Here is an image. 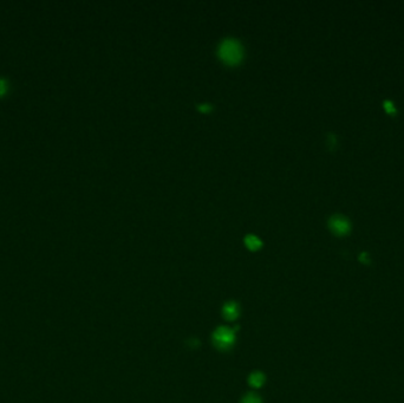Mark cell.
<instances>
[{
  "label": "cell",
  "instance_id": "1",
  "mask_svg": "<svg viewBox=\"0 0 404 403\" xmlns=\"http://www.w3.org/2000/svg\"><path fill=\"white\" fill-rule=\"evenodd\" d=\"M237 330L238 328L232 329L228 327H219L214 330L212 335V343L214 348L219 351L226 352L233 348L237 341Z\"/></svg>",
  "mask_w": 404,
  "mask_h": 403
},
{
  "label": "cell",
  "instance_id": "2",
  "mask_svg": "<svg viewBox=\"0 0 404 403\" xmlns=\"http://www.w3.org/2000/svg\"><path fill=\"white\" fill-rule=\"evenodd\" d=\"M219 56L226 64L234 65L241 61L242 48L240 43L235 39H225L220 44Z\"/></svg>",
  "mask_w": 404,
  "mask_h": 403
},
{
  "label": "cell",
  "instance_id": "3",
  "mask_svg": "<svg viewBox=\"0 0 404 403\" xmlns=\"http://www.w3.org/2000/svg\"><path fill=\"white\" fill-rule=\"evenodd\" d=\"M329 227L336 236H345L350 232L351 223L345 216L343 215H333L329 220Z\"/></svg>",
  "mask_w": 404,
  "mask_h": 403
},
{
  "label": "cell",
  "instance_id": "4",
  "mask_svg": "<svg viewBox=\"0 0 404 403\" xmlns=\"http://www.w3.org/2000/svg\"><path fill=\"white\" fill-rule=\"evenodd\" d=\"M222 316L226 321L233 322L237 321L239 316H240V306L237 301L230 300L227 303L223 304L222 306Z\"/></svg>",
  "mask_w": 404,
  "mask_h": 403
},
{
  "label": "cell",
  "instance_id": "5",
  "mask_svg": "<svg viewBox=\"0 0 404 403\" xmlns=\"http://www.w3.org/2000/svg\"><path fill=\"white\" fill-rule=\"evenodd\" d=\"M248 384L251 385L252 388L259 389L261 388L266 382V375L262 373V371H253V373L249 374L248 376Z\"/></svg>",
  "mask_w": 404,
  "mask_h": 403
},
{
  "label": "cell",
  "instance_id": "6",
  "mask_svg": "<svg viewBox=\"0 0 404 403\" xmlns=\"http://www.w3.org/2000/svg\"><path fill=\"white\" fill-rule=\"evenodd\" d=\"M245 244H246V246H247V248H249L251 251L259 250L262 245L261 240H260L258 237L252 236V234L251 236H247L245 238Z\"/></svg>",
  "mask_w": 404,
  "mask_h": 403
},
{
  "label": "cell",
  "instance_id": "7",
  "mask_svg": "<svg viewBox=\"0 0 404 403\" xmlns=\"http://www.w3.org/2000/svg\"><path fill=\"white\" fill-rule=\"evenodd\" d=\"M10 93V82L5 77H0V100L8 96Z\"/></svg>",
  "mask_w": 404,
  "mask_h": 403
},
{
  "label": "cell",
  "instance_id": "8",
  "mask_svg": "<svg viewBox=\"0 0 404 403\" xmlns=\"http://www.w3.org/2000/svg\"><path fill=\"white\" fill-rule=\"evenodd\" d=\"M240 403H262V399L255 392H248L242 397Z\"/></svg>",
  "mask_w": 404,
  "mask_h": 403
},
{
  "label": "cell",
  "instance_id": "9",
  "mask_svg": "<svg viewBox=\"0 0 404 403\" xmlns=\"http://www.w3.org/2000/svg\"><path fill=\"white\" fill-rule=\"evenodd\" d=\"M384 108H385V110L388 111L389 114L396 113V108L393 107L392 102H390V101H385V102H384Z\"/></svg>",
  "mask_w": 404,
  "mask_h": 403
},
{
  "label": "cell",
  "instance_id": "10",
  "mask_svg": "<svg viewBox=\"0 0 404 403\" xmlns=\"http://www.w3.org/2000/svg\"><path fill=\"white\" fill-rule=\"evenodd\" d=\"M360 260L362 262H364V264H368V262H369V254L365 253V252H363V253L360 255Z\"/></svg>",
  "mask_w": 404,
  "mask_h": 403
},
{
  "label": "cell",
  "instance_id": "11",
  "mask_svg": "<svg viewBox=\"0 0 404 403\" xmlns=\"http://www.w3.org/2000/svg\"><path fill=\"white\" fill-rule=\"evenodd\" d=\"M200 109H201L202 111H207L208 109H210V107L207 106V104H203L202 107H200Z\"/></svg>",
  "mask_w": 404,
  "mask_h": 403
}]
</instances>
